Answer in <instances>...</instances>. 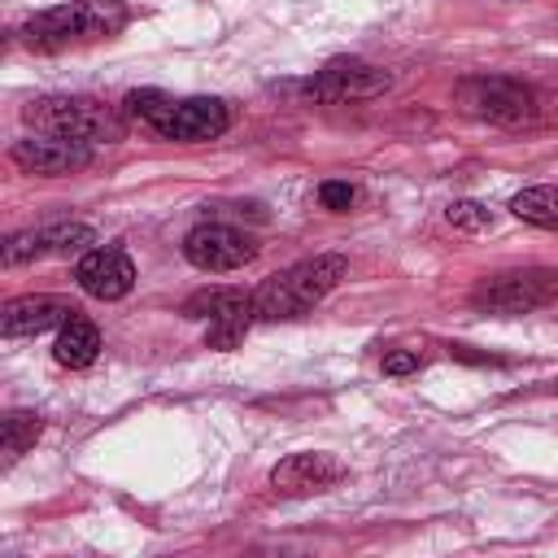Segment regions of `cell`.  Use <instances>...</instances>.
I'll return each mask as SVG.
<instances>
[{"label":"cell","mask_w":558,"mask_h":558,"mask_svg":"<svg viewBox=\"0 0 558 558\" xmlns=\"http://www.w3.org/2000/svg\"><path fill=\"white\" fill-rule=\"evenodd\" d=\"M126 22H131V9H126L122 0H70V4H57V9L35 13V17L17 31V39H22L26 48L57 52V48H70V44L109 39V35H118Z\"/></svg>","instance_id":"obj_1"},{"label":"cell","mask_w":558,"mask_h":558,"mask_svg":"<svg viewBox=\"0 0 558 558\" xmlns=\"http://www.w3.org/2000/svg\"><path fill=\"white\" fill-rule=\"evenodd\" d=\"M349 275V262L340 253H318V257H305L279 275H270L257 292H253V314L266 318V323H279V318H301L310 314L340 279Z\"/></svg>","instance_id":"obj_2"},{"label":"cell","mask_w":558,"mask_h":558,"mask_svg":"<svg viewBox=\"0 0 558 558\" xmlns=\"http://www.w3.org/2000/svg\"><path fill=\"white\" fill-rule=\"evenodd\" d=\"M26 126L44 135H65L83 144H113L122 140V113L92 100V96H39L22 109Z\"/></svg>","instance_id":"obj_3"},{"label":"cell","mask_w":558,"mask_h":558,"mask_svg":"<svg viewBox=\"0 0 558 558\" xmlns=\"http://www.w3.org/2000/svg\"><path fill=\"white\" fill-rule=\"evenodd\" d=\"M453 105L480 122H497V126H523L536 118V87L523 78H506V74H480V78H462L453 92Z\"/></svg>","instance_id":"obj_4"},{"label":"cell","mask_w":558,"mask_h":558,"mask_svg":"<svg viewBox=\"0 0 558 558\" xmlns=\"http://www.w3.org/2000/svg\"><path fill=\"white\" fill-rule=\"evenodd\" d=\"M558 296V270L549 266H523V270H501L475 283L471 305L480 314H497V318H514V314H532L545 310Z\"/></svg>","instance_id":"obj_5"},{"label":"cell","mask_w":558,"mask_h":558,"mask_svg":"<svg viewBox=\"0 0 558 558\" xmlns=\"http://www.w3.org/2000/svg\"><path fill=\"white\" fill-rule=\"evenodd\" d=\"M183 257L205 275H222V270H240L244 262H253L257 244H253V235H244L227 222H201L183 235Z\"/></svg>","instance_id":"obj_6"},{"label":"cell","mask_w":558,"mask_h":558,"mask_svg":"<svg viewBox=\"0 0 558 558\" xmlns=\"http://www.w3.org/2000/svg\"><path fill=\"white\" fill-rule=\"evenodd\" d=\"M388 87H392V74L362 57H336L310 78V96H318V100H366Z\"/></svg>","instance_id":"obj_7"},{"label":"cell","mask_w":558,"mask_h":558,"mask_svg":"<svg viewBox=\"0 0 558 558\" xmlns=\"http://www.w3.org/2000/svg\"><path fill=\"white\" fill-rule=\"evenodd\" d=\"M87 244H96V231L83 222H52V227H35V231H13L4 240V266H22L35 257L87 253Z\"/></svg>","instance_id":"obj_8"},{"label":"cell","mask_w":558,"mask_h":558,"mask_svg":"<svg viewBox=\"0 0 558 558\" xmlns=\"http://www.w3.org/2000/svg\"><path fill=\"white\" fill-rule=\"evenodd\" d=\"M227 126H231V113H227L222 100H214V96H187V100H174L153 131L161 140H174V144H201V140H218Z\"/></svg>","instance_id":"obj_9"},{"label":"cell","mask_w":558,"mask_h":558,"mask_svg":"<svg viewBox=\"0 0 558 558\" xmlns=\"http://www.w3.org/2000/svg\"><path fill=\"white\" fill-rule=\"evenodd\" d=\"M92 148H96V144L35 131L31 140H17V144L9 148V157H13V166H22V170H31V174H70V170H83V166L92 161Z\"/></svg>","instance_id":"obj_10"},{"label":"cell","mask_w":558,"mask_h":558,"mask_svg":"<svg viewBox=\"0 0 558 558\" xmlns=\"http://www.w3.org/2000/svg\"><path fill=\"white\" fill-rule=\"evenodd\" d=\"M344 480V462L331 458V453H318V449H305V453H288L275 471H270V488L279 497H310V493H323L331 484Z\"/></svg>","instance_id":"obj_11"},{"label":"cell","mask_w":558,"mask_h":558,"mask_svg":"<svg viewBox=\"0 0 558 558\" xmlns=\"http://www.w3.org/2000/svg\"><path fill=\"white\" fill-rule=\"evenodd\" d=\"M74 279L87 296L96 301H118L131 292L135 283V262L122 253V248H87L74 266Z\"/></svg>","instance_id":"obj_12"},{"label":"cell","mask_w":558,"mask_h":558,"mask_svg":"<svg viewBox=\"0 0 558 558\" xmlns=\"http://www.w3.org/2000/svg\"><path fill=\"white\" fill-rule=\"evenodd\" d=\"M74 314H78V305L65 301V296H48V292H39V296H13L0 310V331L4 336H39L48 327H65Z\"/></svg>","instance_id":"obj_13"},{"label":"cell","mask_w":558,"mask_h":558,"mask_svg":"<svg viewBox=\"0 0 558 558\" xmlns=\"http://www.w3.org/2000/svg\"><path fill=\"white\" fill-rule=\"evenodd\" d=\"M96 353H100V331H96V323L83 318V314H74V318L57 331L52 357H57L61 366H70V371H83V366L96 362Z\"/></svg>","instance_id":"obj_14"},{"label":"cell","mask_w":558,"mask_h":558,"mask_svg":"<svg viewBox=\"0 0 558 558\" xmlns=\"http://www.w3.org/2000/svg\"><path fill=\"white\" fill-rule=\"evenodd\" d=\"M235 314H253V292H244V288H201L183 301V318L214 323V318H235Z\"/></svg>","instance_id":"obj_15"},{"label":"cell","mask_w":558,"mask_h":558,"mask_svg":"<svg viewBox=\"0 0 558 558\" xmlns=\"http://www.w3.org/2000/svg\"><path fill=\"white\" fill-rule=\"evenodd\" d=\"M514 218L532 222V227H545V231H558V183H536V187H523L514 201H510Z\"/></svg>","instance_id":"obj_16"},{"label":"cell","mask_w":558,"mask_h":558,"mask_svg":"<svg viewBox=\"0 0 558 558\" xmlns=\"http://www.w3.org/2000/svg\"><path fill=\"white\" fill-rule=\"evenodd\" d=\"M39 432H44L39 414H31V410H9L4 423H0V453H4V462H17V458L39 440Z\"/></svg>","instance_id":"obj_17"},{"label":"cell","mask_w":558,"mask_h":558,"mask_svg":"<svg viewBox=\"0 0 558 558\" xmlns=\"http://www.w3.org/2000/svg\"><path fill=\"white\" fill-rule=\"evenodd\" d=\"M170 105H174V96H166V92H157V87H144V92H131V96L122 100V113H126V118H140V122H148V126H157Z\"/></svg>","instance_id":"obj_18"},{"label":"cell","mask_w":558,"mask_h":558,"mask_svg":"<svg viewBox=\"0 0 558 558\" xmlns=\"http://www.w3.org/2000/svg\"><path fill=\"white\" fill-rule=\"evenodd\" d=\"M248 323H253V314H235V318H214L209 327H205V344L209 349H235L240 340H244V331H248Z\"/></svg>","instance_id":"obj_19"},{"label":"cell","mask_w":558,"mask_h":558,"mask_svg":"<svg viewBox=\"0 0 558 558\" xmlns=\"http://www.w3.org/2000/svg\"><path fill=\"white\" fill-rule=\"evenodd\" d=\"M445 218L458 227V231H488L493 227V214L480 205V201H453L445 209Z\"/></svg>","instance_id":"obj_20"},{"label":"cell","mask_w":558,"mask_h":558,"mask_svg":"<svg viewBox=\"0 0 558 558\" xmlns=\"http://www.w3.org/2000/svg\"><path fill=\"white\" fill-rule=\"evenodd\" d=\"M418 366H423V357H418L414 349H392V353H384V375H392V379L414 375Z\"/></svg>","instance_id":"obj_21"},{"label":"cell","mask_w":558,"mask_h":558,"mask_svg":"<svg viewBox=\"0 0 558 558\" xmlns=\"http://www.w3.org/2000/svg\"><path fill=\"white\" fill-rule=\"evenodd\" d=\"M536 118L541 122H558V78H545V83H536Z\"/></svg>","instance_id":"obj_22"},{"label":"cell","mask_w":558,"mask_h":558,"mask_svg":"<svg viewBox=\"0 0 558 558\" xmlns=\"http://www.w3.org/2000/svg\"><path fill=\"white\" fill-rule=\"evenodd\" d=\"M353 196H357V192H353L349 183H340V179H327V183L318 187V201H323L327 209H336V214H340V209H349V205H353Z\"/></svg>","instance_id":"obj_23"}]
</instances>
